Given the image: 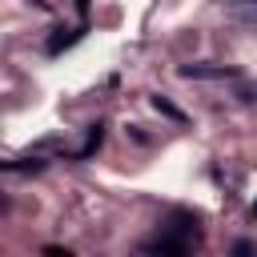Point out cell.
I'll return each mask as SVG.
<instances>
[{"instance_id":"cell-8","label":"cell","mask_w":257,"mask_h":257,"mask_svg":"<svg viewBox=\"0 0 257 257\" xmlns=\"http://www.w3.org/2000/svg\"><path fill=\"white\" fill-rule=\"evenodd\" d=\"M253 217H257V205H253Z\"/></svg>"},{"instance_id":"cell-5","label":"cell","mask_w":257,"mask_h":257,"mask_svg":"<svg viewBox=\"0 0 257 257\" xmlns=\"http://www.w3.org/2000/svg\"><path fill=\"white\" fill-rule=\"evenodd\" d=\"M249 253H257L253 241H237V245H233V257H249Z\"/></svg>"},{"instance_id":"cell-3","label":"cell","mask_w":257,"mask_h":257,"mask_svg":"<svg viewBox=\"0 0 257 257\" xmlns=\"http://www.w3.org/2000/svg\"><path fill=\"white\" fill-rule=\"evenodd\" d=\"M100 141H104V124H100V120H96V124H92V128H88V137H84V145H80V149H76V161H88V157H92V153H96V149H100Z\"/></svg>"},{"instance_id":"cell-7","label":"cell","mask_w":257,"mask_h":257,"mask_svg":"<svg viewBox=\"0 0 257 257\" xmlns=\"http://www.w3.org/2000/svg\"><path fill=\"white\" fill-rule=\"evenodd\" d=\"M241 96H245V100H257V84H249V88H241Z\"/></svg>"},{"instance_id":"cell-2","label":"cell","mask_w":257,"mask_h":257,"mask_svg":"<svg viewBox=\"0 0 257 257\" xmlns=\"http://www.w3.org/2000/svg\"><path fill=\"white\" fill-rule=\"evenodd\" d=\"M185 80H221V76H237V68L229 64H181Z\"/></svg>"},{"instance_id":"cell-4","label":"cell","mask_w":257,"mask_h":257,"mask_svg":"<svg viewBox=\"0 0 257 257\" xmlns=\"http://www.w3.org/2000/svg\"><path fill=\"white\" fill-rule=\"evenodd\" d=\"M153 108H157V112H165L169 120H185V112H181V108H177L169 96H153Z\"/></svg>"},{"instance_id":"cell-6","label":"cell","mask_w":257,"mask_h":257,"mask_svg":"<svg viewBox=\"0 0 257 257\" xmlns=\"http://www.w3.org/2000/svg\"><path fill=\"white\" fill-rule=\"evenodd\" d=\"M44 253L48 257H68V249H60V245H44Z\"/></svg>"},{"instance_id":"cell-1","label":"cell","mask_w":257,"mask_h":257,"mask_svg":"<svg viewBox=\"0 0 257 257\" xmlns=\"http://www.w3.org/2000/svg\"><path fill=\"white\" fill-rule=\"evenodd\" d=\"M197 241H201L197 217H193V213H185V209H177V213L169 217V233H161V237L145 241V253H161V257H181V253H189V249H193Z\"/></svg>"}]
</instances>
